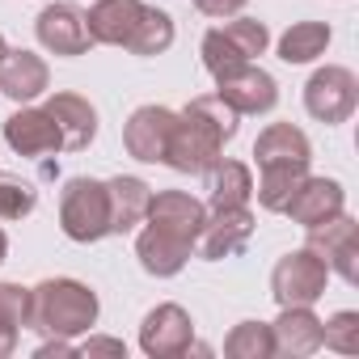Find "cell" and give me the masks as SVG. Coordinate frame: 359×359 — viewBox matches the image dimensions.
Masks as SVG:
<instances>
[{"label":"cell","mask_w":359,"mask_h":359,"mask_svg":"<svg viewBox=\"0 0 359 359\" xmlns=\"http://www.w3.org/2000/svg\"><path fill=\"white\" fill-rule=\"evenodd\" d=\"M60 229L76 245H93L110 237V195L97 177H72L60 195Z\"/></svg>","instance_id":"277c9868"},{"label":"cell","mask_w":359,"mask_h":359,"mask_svg":"<svg viewBox=\"0 0 359 359\" xmlns=\"http://www.w3.org/2000/svg\"><path fill=\"white\" fill-rule=\"evenodd\" d=\"M30 325V287L22 283H0V330L22 334Z\"/></svg>","instance_id":"4316f807"},{"label":"cell","mask_w":359,"mask_h":359,"mask_svg":"<svg viewBox=\"0 0 359 359\" xmlns=\"http://www.w3.org/2000/svg\"><path fill=\"white\" fill-rule=\"evenodd\" d=\"M321 346H330L338 355H359V313L342 309L330 321H321Z\"/></svg>","instance_id":"484cf974"},{"label":"cell","mask_w":359,"mask_h":359,"mask_svg":"<svg viewBox=\"0 0 359 359\" xmlns=\"http://www.w3.org/2000/svg\"><path fill=\"white\" fill-rule=\"evenodd\" d=\"M106 195H110V233H131L135 224H144L148 216V203H152V187L144 177H131V173H118L106 182Z\"/></svg>","instance_id":"7402d4cb"},{"label":"cell","mask_w":359,"mask_h":359,"mask_svg":"<svg viewBox=\"0 0 359 359\" xmlns=\"http://www.w3.org/2000/svg\"><path fill=\"white\" fill-rule=\"evenodd\" d=\"M34 34L39 43L51 51V55H85L89 51V26H85V13L76 5H68V0H55V5H47L34 22Z\"/></svg>","instance_id":"4fadbf2b"},{"label":"cell","mask_w":359,"mask_h":359,"mask_svg":"<svg viewBox=\"0 0 359 359\" xmlns=\"http://www.w3.org/2000/svg\"><path fill=\"white\" fill-rule=\"evenodd\" d=\"M271 338H275V355L304 359V355L321 351V317H313V309H304V304H292L271 325Z\"/></svg>","instance_id":"ffe728a7"},{"label":"cell","mask_w":359,"mask_h":359,"mask_svg":"<svg viewBox=\"0 0 359 359\" xmlns=\"http://www.w3.org/2000/svg\"><path fill=\"white\" fill-rule=\"evenodd\" d=\"M5 144L18 156H51L60 148V131L47 110H18L5 118Z\"/></svg>","instance_id":"44dd1931"},{"label":"cell","mask_w":359,"mask_h":359,"mask_svg":"<svg viewBox=\"0 0 359 359\" xmlns=\"http://www.w3.org/2000/svg\"><path fill=\"white\" fill-rule=\"evenodd\" d=\"M346 208V191H342V182H334V177H304V182L296 187V195L287 199V216H292V224H300V229H313V224H325V220H334L338 212Z\"/></svg>","instance_id":"5bb4252c"},{"label":"cell","mask_w":359,"mask_h":359,"mask_svg":"<svg viewBox=\"0 0 359 359\" xmlns=\"http://www.w3.org/2000/svg\"><path fill=\"white\" fill-rule=\"evenodd\" d=\"M13 346H18V334H5V330H0V359H9Z\"/></svg>","instance_id":"1f68e13d"},{"label":"cell","mask_w":359,"mask_h":359,"mask_svg":"<svg viewBox=\"0 0 359 359\" xmlns=\"http://www.w3.org/2000/svg\"><path fill=\"white\" fill-rule=\"evenodd\" d=\"M0 51H5V34H0Z\"/></svg>","instance_id":"836d02e7"},{"label":"cell","mask_w":359,"mask_h":359,"mask_svg":"<svg viewBox=\"0 0 359 359\" xmlns=\"http://www.w3.org/2000/svg\"><path fill=\"white\" fill-rule=\"evenodd\" d=\"M195 342V321L182 304H156L140 321V351L148 359H177Z\"/></svg>","instance_id":"9c48e42d"},{"label":"cell","mask_w":359,"mask_h":359,"mask_svg":"<svg viewBox=\"0 0 359 359\" xmlns=\"http://www.w3.org/2000/svg\"><path fill=\"white\" fill-rule=\"evenodd\" d=\"M97 292L81 279H43L30 287V325L43 338H81L97 325Z\"/></svg>","instance_id":"3957f363"},{"label":"cell","mask_w":359,"mask_h":359,"mask_svg":"<svg viewBox=\"0 0 359 359\" xmlns=\"http://www.w3.org/2000/svg\"><path fill=\"white\" fill-rule=\"evenodd\" d=\"M330 26L325 22H296L287 26V34L279 39V60L283 64H313L317 55H325L330 47Z\"/></svg>","instance_id":"cb8c5ba5"},{"label":"cell","mask_w":359,"mask_h":359,"mask_svg":"<svg viewBox=\"0 0 359 359\" xmlns=\"http://www.w3.org/2000/svg\"><path fill=\"white\" fill-rule=\"evenodd\" d=\"M39 208V191L18 177H0V220H22Z\"/></svg>","instance_id":"83f0119b"},{"label":"cell","mask_w":359,"mask_h":359,"mask_svg":"<svg viewBox=\"0 0 359 359\" xmlns=\"http://www.w3.org/2000/svg\"><path fill=\"white\" fill-rule=\"evenodd\" d=\"M266 47H271L266 22H258V18H237V22H224V26L208 30L199 55H203V68H208L212 76H220V72H229V68H237V64H254L258 55H266Z\"/></svg>","instance_id":"5b68a950"},{"label":"cell","mask_w":359,"mask_h":359,"mask_svg":"<svg viewBox=\"0 0 359 359\" xmlns=\"http://www.w3.org/2000/svg\"><path fill=\"white\" fill-rule=\"evenodd\" d=\"M5 254H9V237L0 233V262H5Z\"/></svg>","instance_id":"d6a6232c"},{"label":"cell","mask_w":359,"mask_h":359,"mask_svg":"<svg viewBox=\"0 0 359 359\" xmlns=\"http://www.w3.org/2000/svg\"><path fill=\"white\" fill-rule=\"evenodd\" d=\"M254 161H258V169H309L313 165V144L300 127L271 123L254 140Z\"/></svg>","instance_id":"2e32d148"},{"label":"cell","mask_w":359,"mask_h":359,"mask_svg":"<svg viewBox=\"0 0 359 359\" xmlns=\"http://www.w3.org/2000/svg\"><path fill=\"white\" fill-rule=\"evenodd\" d=\"M224 355L229 359H271L275 355V338L266 321H241L229 330L224 338Z\"/></svg>","instance_id":"d4e9b609"},{"label":"cell","mask_w":359,"mask_h":359,"mask_svg":"<svg viewBox=\"0 0 359 359\" xmlns=\"http://www.w3.org/2000/svg\"><path fill=\"white\" fill-rule=\"evenodd\" d=\"M355 102H359V81H355V72L342 68V64L317 68V72L309 76V85H304V110H309L317 123H325V127L346 123V118L355 114Z\"/></svg>","instance_id":"52a82bcc"},{"label":"cell","mask_w":359,"mask_h":359,"mask_svg":"<svg viewBox=\"0 0 359 359\" xmlns=\"http://www.w3.org/2000/svg\"><path fill=\"white\" fill-rule=\"evenodd\" d=\"M250 199H254V173H250V165L220 156L208 169V203L212 208H250Z\"/></svg>","instance_id":"603a6c76"},{"label":"cell","mask_w":359,"mask_h":359,"mask_svg":"<svg viewBox=\"0 0 359 359\" xmlns=\"http://www.w3.org/2000/svg\"><path fill=\"white\" fill-rule=\"evenodd\" d=\"M51 85L47 60L26 51V47H5L0 51V93L13 97V102H34L43 97Z\"/></svg>","instance_id":"9a60e30c"},{"label":"cell","mask_w":359,"mask_h":359,"mask_svg":"<svg viewBox=\"0 0 359 359\" xmlns=\"http://www.w3.org/2000/svg\"><path fill=\"white\" fill-rule=\"evenodd\" d=\"M191 254H195L191 241L173 237V233H165V229H156V224H148V229L135 237V258H140V266H144L148 275H156V279H173L177 271L191 262Z\"/></svg>","instance_id":"d6986e66"},{"label":"cell","mask_w":359,"mask_h":359,"mask_svg":"<svg viewBox=\"0 0 359 359\" xmlns=\"http://www.w3.org/2000/svg\"><path fill=\"white\" fill-rule=\"evenodd\" d=\"M173 110L169 106H140L131 110V118L123 123V148L127 156L135 161H165V148H169V135H173Z\"/></svg>","instance_id":"7c38bea8"},{"label":"cell","mask_w":359,"mask_h":359,"mask_svg":"<svg viewBox=\"0 0 359 359\" xmlns=\"http://www.w3.org/2000/svg\"><path fill=\"white\" fill-rule=\"evenodd\" d=\"M51 355H72V342L68 338H47L39 346V359H51Z\"/></svg>","instance_id":"4dcf8cb0"},{"label":"cell","mask_w":359,"mask_h":359,"mask_svg":"<svg viewBox=\"0 0 359 359\" xmlns=\"http://www.w3.org/2000/svg\"><path fill=\"white\" fill-rule=\"evenodd\" d=\"M144 220L195 245V237H199V229H203V220H208V208H203L195 195H187V191H161V195H152Z\"/></svg>","instance_id":"ac0fdd59"},{"label":"cell","mask_w":359,"mask_h":359,"mask_svg":"<svg viewBox=\"0 0 359 359\" xmlns=\"http://www.w3.org/2000/svg\"><path fill=\"white\" fill-rule=\"evenodd\" d=\"M89 39L102 47H123L131 55H161L173 47V18L144 0H97L85 13Z\"/></svg>","instance_id":"7a4b0ae2"},{"label":"cell","mask_w":359,"mask_h":359,"mask_svg":"<svg viewBox=\"0 0 359 359\" xmlns=\"http://www.w3.org/2000/svg\"><path fill=\"white\" fill-rule=\"evenodd\" d=\"M237 127H241V114L224 106L216 93L191 97V106L173 118V135L161 165L177 173H208L224 156V144L237 135Z\"/></svg>","instance_id":"6da1fadb"},{"label":"cell","mask_w":359,"mask_h":359,"mask_svg":"<svg viewBox=\"0 0 359 359\" xmlns=\"http://www.w3.org/2000/svg\"><path fill=\"white\" fill-rule=\"evenodd\" d=\"M81 355H114V359H127V342L123 338H89L81 346Z\"/></svg>","instance_id":"f546056e"},{"label":"cell","mask_w":359,"mask_h":359,"mask_svg":"<svg viewBox=\"0 0 359 359\" xmlns=\"http://www.w3.org/2000/svg\"><path fill=\"white\" fill-rule=\"evenodd\" d=\"M254 237V212L250 208H212L199 237H195V254L203 262H220V258H233L250 245Z\"/></svg>","instance_id":"8fae6325"},{"label":"cell","mask_w":359,"mask_h":359,"mask_svg":"<svg viewBox=\"0 0 359 359\" xmlns=\"http://www.w3.org/2000/svg\"><path fill=\"white\" fill-rule=\"evenodd\" d=\"M325 283H330V266L304 245V250H292L275 262L271 271V296L279 309H292V304H304L313 309L321 296H325Z\"/></svg>","instance_id":"8992f818"},{"label":"cell","mask_w":359,"mask_h":359,"mask_svg":"<svg viewBox=\"0 0 359 359\" xmlns=\"http://www.w3.org/2000/svg\"><path fill=\"white\" fill-rule=\"evenodd\" d=\"M60 131V148L68 152H85L97 135V110L81 97V93H51L47 106H43Z\"/></svg>","instance_id":"e0dca14e"},{"label":"cell","mask_w":359,"mask_h":359,"mask_svg":"<svg viewBox=\"0 0 359 359\" xmlns=\"http://www.w3.org/2000/svg\"><path fill=\"white\" fill-rule=\"evenodd\" d=\"M212 81H216V97L224 106H233L237 114H266L279 102L275 76L262 72L258 64H237V68H229V72H220Z\"/></svg>","instance_id":"30bf717a"},{"label":"cell","mask_w":359,"mask_h":359,"mask_svg":"<svg viewBox=\"0 0 359 359\" xmlns=\"http://www.w3.org/2000/svg\"><path fill=\"white\" fill-rule=\"evenodd\" d=\"M191 5L203 13V18H237L245 9V0H191Z\"/></svg>","instance_id":"f1b7e54d"},{"label":"cell","mask_w":359,"mask_h":359,"mask_svg":"<svg viewBox=\"0 0 359 359\" xmlns=\"http://www.w3.org/2000/svg\"><path fill=\"white\" fill-rule=\"evenodd\" d=\"M309 250L342 279V283H359V224L346 216V212H338L334 220H325V224H313L309 229Z\"/></svg>","instance_id":"ba28073f"}]
</instances>
